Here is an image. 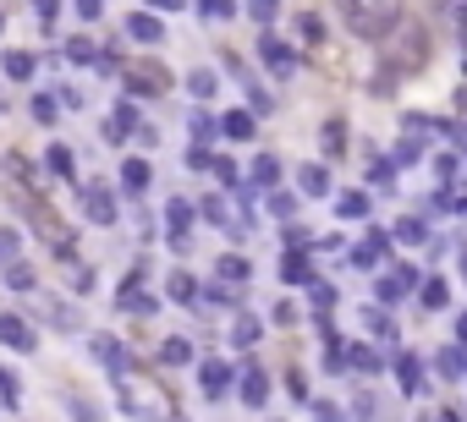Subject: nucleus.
<instances>
[{"instance_id": "nucleus-50", "label": "nucleus", "mask_w": 467, "mask_h": 422, "mask_svg": "<svg viewBox=\"0 0 467 422\" xmlns=\"http://www.w3.org/2000/svg\"><path fill=\"white\" fill-rule=\"evenodd\" d=\"M215 176H220V187H242V176H237L231 160H215Z\"/></svg>"}, {"instance_id": "nucleus-29", "label": "nucleus", "mask_w": 467, "mask_h": 422, "mask_svg": "<svg viewBox=\"0 0 467 422\" xmlns=\"http://www.w3.org/2000/svg\"><path fill=\"white\" fill-rule=\"evenodd\" d=\"M336 215H341V220H363V215H369V197H363V192H341V197H336Z\"/></svg>"}, {"instance_id": "nucleus-14", "label": "nucleus", "mask_w": 467, "mask_h": 422, "mask_svg": "<svg viewBox=\"0 0 467 422\" xmlns=\"http://www.w3.org/2000/svg\"><path fill=\"white\" fill-rule=\"evenodd\" d=\"M396 379H402V395H424V368H418L413 351H402V357H396Z\"/></svg>"}, {"instance_id": "nucleus-45", "label": "nucleus", "mask_w": 467, "mask_h": 422, "mask_svg": "<svg viewBox=\"0 0 467 422\" xmlns=\"http://www.w3.org/2000/svg\"><path fill=\"white\" fill-rule=\"evenodd\" d=\"M418 154H424V137H413V132H407V137H402V149H396V165H413Z\"/></svg>"}, {"instance_id": "nucleus-28", "label": "nucleus", "mask_w": 467, "mask_h": 422, "mask_svg": "<svg viewBox=\"0 0 467 422\" xmlns=\"http://www.w3.org/2000/svg\"><path fill=\"white\" fill-rule=\"evenodd\" d=\"M396 242H402V247H424L429 242V225L424 220H396Z\"/></svg>"}, {"instance_id": "nucleus-1", "label": "nucleus", "mask_w": 467, "mask_h": 422, "mask_svg": "<svg viewBox=\"0 0 467 422\" xmlns=\"http://www.w3.org/2000/svg\"><path fill=\"white\" fill-rule=\"evenodd\" d=\"M341 6H347V28L358 39H374V44L402 23V0H341Z\"/></svg>"}, {"instance_id": "nucleus-4", "label": "nucleus", "mask_w": 467, "mask_h": 422, "mask_svg": "<svg viewBox=\"0 0 467 422\" xmlns=\"http://www.w3.org/2000/svg\"><path fill=\"white\" fill-rule=\"evenodd\" d=\"M258 60L270 66V78H276V83H286V78L297 72V50H292L281 33H258Z\"/></svg>"}, {"instance_id": "nucleus-3", "label": "nucleus", "mask_w": 467, "mask_h": 422, "mask_svg": "<svg viewBox=\"0 0 467 422\" xmlns=\"http://www.w3.org/2000/svg\"><path fill=\"white\" fill-rule=\"evenodd\" d=\"M121 78H126L132 94H165L171 88V72L160 60H121Z\"/></svg>"}, {"instance_id": "nucleus-43", "label": "nucleus", "mask_w": 467, "mask_h": 422, "mask_svg": "<svg viewBox=\"0 0 467 422\" xmlns=\"http://www.w3.org/2000/svg\"><path fill=\"white\" fill-rule=\"evenodd\" d=\"M270 208H276V220H292L297 215V192H270Z\"/></svg>"}, {"instance_id": "nucleus-51", "label": "nucleus", "mask_w": 467, "mask_h": 422, "mask_svg": "<svg viewBox=\"0 0 467 422\" xmlns=\"http://www.w3.org/2000/svg\"><path fill=\"white\" fill-rule=\"evenodd\" d=\"M72 6H78V17H83V23H94V17H105V0H72Z\"/></svg>"}, {"instance_id": "nucleus-53", "label": "nucleus", "mask_w": 467, "mask_h": 422, "mask_svg": "<svg viewBox=\"0 0 467 422\" xmlns=\"http://www.w3.org/2000/svg\"><path fill=\"white\" fill-rule=\"evenodd\" d=\"M434 176H440V181H456V154H440V160H434Z\"/></svg>"}, {"instance_id": "nucleus-48", "label": "nucleus", "mask_w": 467, "mask_h": 422, "mask_svg": "<svg viewBox=\"0 0 467 422\" xmlns=\"http://www.w3.org/2000/svg\"><path fill=\"white\" fill-rule=\"evenodd\" d=\"M363 318H369V329H374V335H379V340H390V335H396V324H390V318H385V313H374V307H369V313H363Z\"/></svg>"}, {"instance_id": "nucleus-5", "label": "nucleus", "mask_w": 467, "mask_h": 422, "mask_svg": "<svg viewBox=\"0 0 467 422\" xmlns=\"http://www.w3.org/2000/svg\"><path fill=\"white\" fill-rule=\"evenodd\" d=\"M407 291H418V263H402V269H390L374 280V297L379 302H402Z\"/></svg>"}, {"instance_id": "nucleus-41", "label": "nucleus", "mask_w": 467, "mask_h": 422, "mask_svg": "<svg viewBox=\"0 0 467 422\" xmlns=\"http://www.w3.org/2000/svg\"><path fill=\"white\" fill-rule=\"evenodd\" d=\"M23 400V390H17V373L12 368H0V406H17Z\"/></svg>"}, {"instance_id": "nucleus-17", "label": "nucleus", "mask_w": 467, "mask_h": 422, "mask_svg": "<svg viewBox=\"0 0 467 422\" xmlns=\"http://www.w3.org/2000/svg\"><path fill=\"white\" fill-rule=\"evenodd\" d=\"M297 192H303V197H324V192H330V170H324V165H303V170H297Z\"/></svg>"}, {"instance_id": "nucleus-24", "label": "nucleus", "mask_w": 467, "mask_h": 422, "mask_svg": "<svg viewBox=\"0 0 467 422\" xmlns=\"http://www.w3.org/2000/svg\"><path fill=\"white\" fill-rule=\"evenodd\" d=\"M347 362H352L358 373H379V368H385V357H379L374 345H347Z\"/></svg>"}, {"instance_id": "nucleus-23", "label": "nucleus", "mask_w": 467, "mask_h": 422, "mask_svg": "<svg viewBox=\"0 0 467 422\" xmlns=\"http://www.w3.org/2000/svg\"><path fill=\"white\" fill-rule=\"evenodd\" d=\"M276 181H281V160L276 154H258L253 160V187H270L276 192Z\"/></svg>"}, {"instance_id": "nucleus-62", "label": "nucleus", "mask_w": 467, "mask_h": 422, "mask_svg": "<svg viewBox=\"0 0 467 422\" xmlns=\"http://www.w3.org/2000/svg\"><path fill=\"white\" fill-rule=\"evenodd\" d=\"M462 373H467V351H462Z\"/></svg>"}, {"instance_id": "nucleus-6", "label": "nucleus", "mask_w": 467, "mask_h": 422, "mask_svg": "<svg viewBox=\"0 0 467 422\" xmlns=\"http://www.w3.org/2000/svg\"><path fill=\"white\" fill-rule=\"evenodd\" d=\"M237 395H242V406H270V379H264V368L258 362H242V373H237Z\"/></svg>"}, {"instance_id": "nucleus-25", "label": "nucleus", "mask_w": 467, "mask_h": 422, "mask_svg": "<svg viewBox=\"0 0 467 422\" xmlns=\"http://www.w3.org/2000/svg\"><path fill=\"white\" fill-rule=\"evenodd\" d=\"M418 297H424V307H429V313H440V307H451V286H445V280H440V274H434V280H424V291H418Z\"/></svg>"}, {"instance_id": "nucleus-47", "label": "nucleus", "mask_w": 467, "mask_h": 422, "mask_svg": "<svg viewBox=\"0 0 467 422\" xmlns=\"http://www.w3.org/2000/svg\"><path fill=\"white\" fill-rule=\"evenodd\" d=\"M6 286H12V291H28V286H33V269H28V263H12V269H6Z\"/></svg>"}, {"instance_id": "nucleus-2", "label": "nucleus", "mask_w": 467, "mask_h": 422, "mask_svg": "<svg viewBox=\"0 0 467 422\" xmlns=\"http://www.w3.org/2000/svg\"><path fill=\"white\" fill-rule=\"evenodd\" d=\"M424 60H429V28H418V23H407L402 33H396V44H385L390 72H418Z\"/></svg>"}, {"instance_id": "nucleus-26", "label": "nucleus", "mask_w": 467, "mask_h": 422, "mask_svg": "<svg viewBox=\"0 0 467 422\" xmlns=\"http://www.w3.org/2000/svg\"><path fill=\"white\" fill-rule=\"evenodd\" d=\"M220 137H237V143H248V137H253V115H248V110H231V115L220 121Z\"/></svg>"}, {"instance_id": "nucleus-20", "label": "nucleus", "mask_w": 467, "mask_h": 422, "mask_svg": "<svg viewBox=\"0 0 467 422\" xmlns=\"http://www.w3.org/2000/svg\"><path fill=\"white\" fill-rule=\"evenodd\" d=\"M0 66H6L12 83H28V78H33V55H28V50H6V55H0Z\"/></svg>"}, {"instance_id": "nucleus-30", "label": "nucleus", "mask_w": 467, "mask_h": 422, "mask_svg": "<svg viewBox=\"0 0 467 422\" xmlns=\"http://www.w3.org/2000/svg\"><path fill=\"white\" fill-rule=\"evenodd\" d=\"M160 362H171V368H182V362H192V345H187L182 335H171V340L160 345Z\"/></svg>"}, {"instance_id": "nucleus-56", "label": "nucleus", "mask_w": 467, "mask_h": 422, "mask_svg": "<svg viewBox=\"0 0 467 422\" xmlns=\"http://www.w3.org/2000/svg\"><path fill=\"white\" fill-rule=\"evenodd\" d=\"M270 318H276V324H281V329H292V324H297V307H292V302H281V307H276V313H270Z\"/></svg>"}, {"instance_id": "nucleus-37", "label": "nucleus", "mask_w": 467, "mask_h": 422, "mask_svg": "<svg viewBox=\"0 0 467 422\" xmlns=\"http://www.w3.org/2000/svg\"><path fill=\"white\" fill-rule=\"evenodd\" d=\"M248 274H253V269H248V258H237V252H226V258H220V280H242V286H248Z\"/></svg>"}, {"instance_id": "nucleus-22", "label": "nucleus", "mask_w": 467, "mask_h": 422, "mask_svg": "<svg viewBox=\"0 0 467 422\" xmlns=\"http://www.w3.org/2000/svg\"><path fill=\"white\" fill-rule=\"evenodd\" d=\"M44 165L61 176V181H72V170H78V160H72V149L66 143H50V154H44Z\"/></svg>"}, {"instance_id": "nucleus-19", "label": "nucleus", "mask_w": 467, "mask_h": 422, "mask_svg": "<svg viewBox=\"0 0 467 422\" xmlns=\"http://www.w3.org/2000/svg\"><path fill=\"white\" fill-rule=\"evenodd\" d=\"M319 143H324L330 160H341V154H347V121H324V126H319Z\"/></svg>"}, {"instance_id": "nucleus-32", "label": "nucleus", "mask_w": 467, "mask_h": 422, "mask_svg": "<svg viewBox=\"0 0 467 422\" xmlns=\"http://www.w3.org/2000/svg\"><path fill=\"white\" fill-rule=\"evenodd\" d=\"M187 126H192V143H198V149H204L210 137H220V121H210L204 110H192V121H187Z\"/></svg>"}, {"instance_id": "nucleus-9", "label": "nucleus", "mask_w": 467, "mask_h": 422, "mask_svg": "<svg viewBox=\"0 0 467 422\" xmlns=\"http://www.w3.org/2000/svg\"><path fill=\"white\" fill-rule=\"evenodd\" d=\"M83 208H89V220H94V225H116V220H121V208H116V192H110V187H89V192H83Z\"/></svg>"}, {"instance_id": "nucleus-21", "label": "nucleus", "mask_w": 467, "mask_h": 422, "mask_svg": "<svg viewBox=\"0 0 467 422\" xmlns=\"http://www.w3.org/2000/svg\"><path fill=\"white\" fill-rule=\"evenodd\" d=\"M165 297H171V302H198V280H192L187 269H176V274L165 280Z\"/></svg>"}, {"instance_id": "nucleus-52", "label": "nucleus", "mask_w": 467, "mask_h": 422, "mask_svg": "<svg viewBox=\"0 0 467 422\" xmlns=\"http://www.w3.org/2000/svg\"><path fill=\"white\" fill-rule=\"evenodd\" d=\"M440 373L445 379H462V357H456V351H440Z\"/></svg>"}, {"instance_id": "nucleus-55", "label": "nucleus", "mask_w": 467, "mask_h": 422, "mask_svg": "<svg viewBox=\"0 0 467 422\" xmlns=\"http://www.w3.org/2000/svg\"><path fill=\"white\" fill-rule=\"evenodd\" d=\"M313 422H341V411L330 406V400H313Z\"/></svg>"}, {"instance_id": "nucleus-7", "label": "nucleus", "mask_w": 467, "mask_h": 422, "mask_svg": "<svg viewBox=\"0 0 467 422\" xmlns=\"http://www.w3.org/2000/svg\"><path fill=\"white\" fill-rule=\"evenodd\" d=\"M198 384H204V395H210V400H226V395H231V384H237V373H231L226 362L204 357V362H198Z\"/></svg>"}, {"instance_id": "nucleus-8", "label": "nucleus", "mask_w": 467, "mask_h": 422, "mask_svg": "<svg viewBox=\"0 0 467 422\" xmlns=\"http://www.w3.org/2000/svg\"><path fill=\"white\" fill-rule=\"evenodd\" d=\"M89 351H94V362H99V368H110V373H126V368H132L126 345H121V340H110V335H89Z\"/></svg>"}, {"instance_id": "nucleus-42", "label": "nucleus", "mask_w": 467, "mask_h": 422, "mask_svg": "<svg viewBox=\"0 0 467 422\" xmlns=\"http://www.w3.org/2000/svg\"><path fill=\"white\" fill-rule=\"evenodd\" d=\"M28 110H33V121H44V126H50V121L61 115V105H55L50 94H33V105H28Z\"/></svg>"}, {"instance_id": "nucleus-27", "label": "nucleus", "mask_w": 467, "mask_h": 422, "mask_svg": "<svg viewBox=\"0 0 467 422\" xmlns=\"http://www.w3.org/2000/svg\"><path fill=\"white\" fill-rule=\"evenodd\" d=\"M121 187H126V192H144V187H149V160H126V165H121Z\"/></svg>"}, {"instance_id": "nucleus-13", "label": "nucleus", "mask_w": 467, "mask_h": 422, "mask_svg": "<svg viewBox=\"0 0 467 422\" xmlns=\"http://www.w3.org/2000/svg\"><path fill=\"white\" fill-rule=\"evenodd\" d=\"M0 340H6L12 351H33V345H39L33 324H23V318H0Z\"/></svg>"}, {"instance_id": "nucleus-33", "label": "nucleus", "mask_w": 467, "mask_h": 422, "mask_svg": "<svg viewBox=\"0 0 467 422\" xmlns=\"http://www.w3.org/2000/svg\"><path fill=\"white\" fill-rule=\"evenodd\" d=\"M66 411H72L78 422H105V417H99V406H94L89 395H78V390H72V395H66Z\"/></svg>"}, {"instance_id": "nucleus-40", "label": "nucleus", "mask_w": 467, "mask_h": 422, "mask_svg": "<svg viewBox=\"0 0 467 422\" xmlns=\"http://www.w3.org/2000/svg\"><path fill=\"white\" fill-rule=\"evenodd\" d=\"M308 291H313V307H319V313H336V286H324V280H313Z\"/></svg>"}, {"instance_id": "nucleus-16", "label": "nucleus", "mask_w": 467, "mask_h": 422, "mask_svg": "<svg viewBox=\"0 0 467 422\" xmlns=\"http://www.w3.org/2000/svg\"><path fill=\"white\" fill-rule=\"evenodd\" d=\"M165 220H171V231H176V242H187V225L198 220V208H192L187 197H171V203H165Z\"/></svg>"}, {"instance_id": "nucleus-61", "label": "nucleus", "mask_w": 467, "mask_h": 422, "mask_svg": "<svg viewBox=\"0 0 467 422\" xmlns=\"http://www.w3.org/2000/svg\"><path fill=\"white\" fill-rule=\"evenodd\" d=\"M456 143H462V160H467V132H462V137H456Z\"/></svg>"}, {"instance_id": "nucleus-34", "label": "nucleus", "mask_w": 467, "mask_h": 422, "mask_svg": "<svg viewBox=\"0 0 467 422\" xmlns=\"http://www.w3.org/2000/svg\"><path fill=\"white\" fill-rule=\"evenodd\" d=\"M369 181H374L379 192H390V187H396V160H374V165H369Z\"/></svg>"}, {"instance_id": "nucleus-57", "label": "nucleus", "mask_w": 467, "mask_h": 422, "mask_svg": "<svg viewBox=\"0 0 467 422\" xmlns=\"http://www.w3.org/2000/svg\"><path fill=\"white\" fill-rule=\"evenodd\" d=\"M33 12H39L44 23H55V12H61V0H33Z\"/></svg>"}, {"instance_id": "nucleus-64", "label": "nucleus", "mask_w": 467, "mask_h": 422, "mask_svg": "<svg viewBox=\"0 0 467 422\" xmlns=\"http://www.w3.org/2000/svg\"><path fill=\"white\" fill-rule=\"evenodd\" d=\"M0 28H6V17H0Z\"/></svg>"}, {"instance_id": "nucleus-63", "label": "nucleus", "mask_w": 467, "mask_h": 422, "mask_svg": "<svg viewBox=\"0 0 467 422\" xmlns=\"http://www.w3.org/2000/svg\"><path fill=\"white\" fill-rule=\"evenodd\" d=\"M462 274H467V258H462Z\"/></svg>"}, {"instance_id": "nucleus-59", "label": "nucleus", "mask_w": 467, "mask_h": 422, "mask_svg": "<svg viewBox=\"0 0 467 422\" xmlns=\"http://www.w3.org/2000/svg\"><path fill=\"white\" fill-rule=\"evenodd\" d=\"M154 12H176V6H187V0H149Z\"/></svg>"}, {"instance_id": "nucleus-58", "label": "nucleus", "mask_w": 467, "mask_h": 422, "mask_svg": "<svg viewBox=\"0 0 467 422\" xmlns=\"http://www.w3.org/2000/svg\"><path fill=\"white\" fill-rule=\"evenodd\" d=\"M50 318H55V324H61V329H78V313H72V307H55V313H50Z\"/></svg>"}, {"instance_id": "nucleus-38", "label": "nucleus", "mask_w": 467, "mask_h": 422, "mask_svg": "<svg viewBox=\"0 0 467 422\" xmlns=\"http://www.w3.org/2000/svg\"><path fill=\"white\" fill-rule=\"evenodd\" d=\"M242 6H248V17H253V23H276L281 0H242Z\"/></svg>"}, {"instance_id": "nucleus-11", "label": "nucleus", "mask_w": 467, "mask_h": 422, "mask_svg": "<svg viewBox=\"0 0 467 422\" xmlns=\"http://www.w3.org/2000/svg\"><path fill=\"white\" fill-rule=\"evenodd\" d=\"M126 33L138 39V44H165V23H160L154 12H132V17H126Z\"/></svg>"}, {"instance_id": "nucleus-31", "label": "nucleus", "mask_w": 467, "mask_h": 422, "mask_svg": "<svg viewBox=\"0 0 467 422\" xmlns=\"http://www.w3.org/2000/svg\"><path fill=\"white\" fill-rule=\"evenodd\" d=\"M324 368H330V373H347V368H352V362H347V345H341L336 335H324Z\"/></svg>"}, {"instance_id": "nucleus-49", "label": "nucleus", "mask_w": 467, "mask_h": 422, "mask_svg": "<svg viewBox=\"0 0 467 422\" xmlns=\"http://www.w3.org/2000/svg\"><path fill=\"white\" fill-rule=\"evenodd\" d=\"M187 165H192V170H215V154L192 143V149H187Z\"/></svg>"}, {"instance_id": "nucleus-18", "label": "nucleus", "mask_w": 467, "mask_h": 422, "mask_svg": "<svg viewBox=\"0 0 467 422\" xmlns=\"http://www.w3.org/2000/svg\"><path fill=\"white\" fill-rule=\"evenodd\" d=\"M187 94H192V99H215V94H220V78H215V66H192V78H187Z\"/></svg>"}, {"instance_id": "nucleus-46", "label": "nucleus", "mask_w": 467, "mask_h": 422, "mask_svg": "<svg viewBox=\"0 0 467 422\" xmlns=\"http://www.w3.org/2000/svg\"><path fill=\"white\" fill-rule=\"evenodd\" d=\"M297 33H303L308 44H324V23H319L313 12H308V17H297Z\"/></svg>"}, {"instance_id": "nucleus-15", "label": "nucleus", "mask_w": 467, "mask_h": 422, "mask_svg": "<svg viewBox=\"0 0 467 422\" xmlns=\"http://www.w3.org/2000/svg\"><path fill=\"white\" fill-rule=\"evenodd\" d=\"M126 132H138V110H132V105H116L110 121H105V137H110V143H121Z\"/></svg>"}, {"instance_id": "nucleus-12", "label": "nucleus", "mask_w": 467, "mask_h": 422, "mask_svg": "<svg viewBox=\"0 0 467 422\" xmlns=\"http://www.w3.org/2000/svg\"><path fill=\"white\" fill-rule=\"evenodd\" d=\"M281 286H313L308 252H281Z\"/></svg>"}, {"instance_id": "nucleus-39", "label": "nucleus", "mask_w": 467, "mask_h": 422, "mask_svg": "<svg viewBox=\"0 0 467 422\" xmlns=\"http://www.w3.org/2000/svg\"><path fill=\"white\" fill-rule=\"evenodd\" d=\"M66 55H72V60H99V50H94V39H89V33L66 39Z\"/></svg>"}, {"instance_id": "nucleus-54", "label": "nucleus", "mask_w": 467, "mask_h": 422, "mask_svg": "<svg viewBox=\"0 0 467 422\" xmlns=\"http://www.w3.org/2000/svg\"><path fill=\"white\" fill-rule=\"evenodd\" d=\"M17 247H23L17 231H0V258H17Z\"/></svg>"}, {"instance_id": "nucleus-36", "label": "nucleus", "mask_w": 467, "mask_h": 422, "mask_svg": "<svg viewBox=\"0 0 467 422\" xmlns=\"http://www.w3.org/2000/svg\"><path fill=\"white\" fill-rule=\"evenodd\" d=\"M198 215H204L210 225H231L226 220V197H198Z\"/></svg>"}, {"instance_id": "nucleus-44", "label": "nucleus", "mask_w": 467, "mask_h": 422, "mask_svg": "<svg viewBox=\"0 0 467 422\" xmlns=\"http://www.w3.org/2000/svg\"><path fill=\"white\" fill-rule=\"evenodd\" d=\"M198 12H204V17H215V23H226V17L237 12V0H198Z\"/></svg>"}, {"instance_id": "nucleus-60", "label": "nucleus", "mask_w": 467, "mask_h": 422, "mask_svg": "<svg viewBox=\"0 0 467 422\" xmlns=\"http://www.w3.org/2000/svg\"><path fill=\"white\" fill-rule=\"evenodd\" d=\"M456 340H467V313H462V318H456Z\"/></svg>"}, {"instance_id": "nucleus-35", "label": "nucleus", "mask_w": 467, "mask_h": 422, "mask_svg": "<svg viewBox=\"0 0 467 422\" xmlns=\"http://www.w3.org/2000/svg\"><path fill=\"white\" fill-rule=\"evenodd\" d=\"M258 329H264V324H258L253 313H242V318L231 324V340H237V345H253V340H258Z\"/></svg>"}, {"instance_id": "nucleus-10", "label": "nucleus", "mask_w": 467, "mask_h": 422, "mask_svg": "<svg viewBox=\"0 0 467 422\" xmlns=\"http://www.w3.org/2000/svg\"><path fill=\"white\" fill-rule=\"evenodd\" d=\"M385 252H390V236H385V231H369V242L352 247V269H379Z\"/></svg>"}]
</instances>
